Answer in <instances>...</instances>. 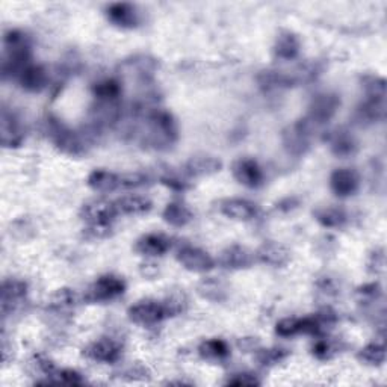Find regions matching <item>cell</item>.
I'll return each mask as SVG.
<instances>
[{
  "mask_svg": "<svg viewBox=\"0 0 387 387\" xmlns=\"http://www.w3.org/2000/svg\"><path fill=\"white\" fill-rule=\"evenodd\" d=\"M116 211L124 215H142L151 209V202L142 195H124L115 202Z\"/></svg>",
  "mask_w": 387,
  "mask_h": 387,
  "instance_id": "obj_26",
  "label": "cell"
},
{
  "mask_svg": "<svg viewBox=\"0 0 387 387\" xmlns=\"http://www.w3.org/2000/svg\"><path fill=\"white\" fill-rule=\"evenodd\" d=\"M312 353L319 360H327L335 353V347H333L331 342H328L327 339H319L314 342V345L312 347Z\"/></svg>",
  "mask_w": 387,
  "mask_h": 387,
  "instance_id": "obj_41",
  "label": "cell"
},
{
  "mask_svg": "<svg viewBox=\"0 0 387 387\" xmlns=\"http://www.w3.org/2000/svg\"><path fill=\"white\" fill-rule=\"evenodd\" d=\"M106 17L112 24L123 29L137 28L139 23V13L137 6L130 3H112L106 8Z\"/></svg>",
  "mask_w": 387,
  "mask_h": 387,
  "instance_id": "obj_14",
  "label": "cell"
},
{
  "mask_svg": "<svg viewBox=\"0 0 387 387\" xmlns=\"http://www.w3.org/2000/svg\"><path fill=\"white\" fill-rule=\"evenodd\" d=\"M162 301H164V304H165L168 318H173V317H177V314H180V313H183L188 305V298H186L185 292H182V291L171 292L167 298Z\"/></svg>",
  "mask_w": 387,
  "mask_h": 387,
  "instance_id": "obj_36",
  "label": "cell"
},
{
  "mask_svg": "<svg viewBox=\"0 0 387 387\" xmlns=\"http://www.w3.org/2000/svg\"><path fill=\"white\" fill-rule=\"evenodd\" d=\"M220 211L230 220L250 221L257 215V206L253 202L242 199H229L220 204Z\"/></svg>",
  "mask_w": 387,
  "mask_h": 387,
  "instance_id": "obj_15",
  "label": "cell"
},
{
  "mask_svg": "<svg viewBox=\"0 0 387 387\" xmlns=\"http://www.w3.org/2000/svg\"><path fill=\"white\" fill-rule=\"evenodd\" d=\"M3 77H17L23 73L24 68L31 64V40L22 31H8L3 38Z\"/></svg>",
  "mask_w": 387,
  "mask_h": 387,
  "instance_id": "obj_1",
  "label": "cell"
},
{
  "mask_svg": "<svg viewBox=\"0 0 387 387\" xmlns=\"http://www.w3.org/2000/svg\"><path fill=\"white\" fill-rule=\"evenodd\" d=\"M77 304V295L75 291L68 289V287H62L50 296L49 300V309L58 313H64L71 309H75Z\"/></svg>",
  "mask_w": 387,
  "mask_h": 387,
  "instance_id": "obj_31",
  "label": "cell"
},
{
  "mask_svg": "<svg viewBox=\"0 0 387 387\" xmlns=\"http://www.w3.org/2000/svg\"><path fill=\"white\" fill-rule=\"evenodd\" d=\"M146 141L158 150H167L177 141V123L164 109H153L147 115Z\"/></svg>",
  "mask_w": 387,
  "mask_h": 387,
  "instance_id": "obj_2",
  "label": "cell"
},
{
  "mask_svg": "<svg viewBox=\"0 0 387 387\" xmlns=\"http://www.w3.org/2000/svg\"><path fill=\"white\" fill-rule=\"evenodd\" d=\"M159 271V268L156 264L153 262H147V264H142L141 265V273L144 277H155Z\"/></svg>",
  "mask_w": 387,
  "mask_h": 387,
  "instance_id": "obj_47",
  "label": "cell"
},
{
  "mask_svg": "<svg viewBox=\"0 0 387 387\" xmlns=\"http://www.w3.org/2000/svg\"><path fill=\"white\" fill-rule=\"evenodd\" d=\"M360 186V177L354 169L351 168H339L333 171L330 176V188L335 195L340 199H347V197L354 195L358 191Z\"/></svg>",
  "mask_w": 387,
  "mask_h": 387,
  "instance_id": "obj_12",
  "label": "cell"
},
{
  "mask_svg": "<svg viewBox=\"0 0 387 387\" xmlns=\"http://www.w3.org/2000/svg\"><path fill=\"white\" fill-rule=\"evenodd\" d=\"M149 177L141 173H129L120 176V188H138L147 185Z\"/></svg>",
  "mask_w": 387,
  "mask_h": 387,
  "instance_id": "obj_42",
  "label": "cell"
},
{
  "mask_svg": "<svg viewBox=\"0 0 387 387\" xmlns=\"http://www.w3.org/2000/svg\"><path fill=\"white\" fill-rule=\"evenodd\" d=\"M357 294L360 295L362 301H374L381 295V287H380V284H377V283L365 284V286L360 287Z\"/></svg>",
  "mask_w": 387,
  "mask_h": 387,
  "instance_id": "obj_45",
  "label": "cell"
},
{
  "mask_svg": "<svg viewBox=\"0 0 387 387\" xmlns=\"http://www.w3.org/2000/svg\"><path fill=\"white\" fill-rule=\"evenodd\" d=\"M256 257L259 262H262L269 266H284L289 262L291 255L286 247H283L278 242H265V244L257 250Z\"/></svg>",
  "mask_w": 387,
  "mask_h": 387,
  "instance_id": "obj_19",
  "label": "cell"
},
{
  "mask_svg": "<svg viewBox=\"0 0 387 387\" xmlns=\"http://www.w3.org/2000/svg\"><path fill=\"white\" fill-rule=\"evenodd\" d=\"M165 222L173 227H185L194 218L192 211L188 208L183 202H171L167 204V208L162 213Z\"/></svg>",
  "mask_w": 387,
  "mask_h": 387,
  "instance_id": "obj_25",
  "label": "cell"
},
{
  "mask_svg": "<svg viewBox=\"0 0 387 387\" xmlns=\"http://www.w3.org/2000/svg\"><path fill=\"white\" fill-rule=\"evenodd\" d=\"M357 115L360 121L374 123L378 120H383L386 115V100L366 97V100L358 106Z\"/></svg>",
  "mask_w": 387,
  "mask_h": 387,
  "instance_id": "obj_28",
  "label": "cell"
},
{
  "mask_svg": "<svg viewBox=\"0 0 387 387\" xmlns=\"http://www.w3.org/2000/svg\"><path fill=\"white\" fill-rule=\"evenodd\" d=\"M124 378L129 381H144L150 378V371H149V367H146L144 365L135 363L130 367L126 369Z\"/></svg>",
  "mask_w": 387,
  "mask_h": 387,
  "instance_id": "obj_40",
  "label": "cell"
},
{
  "mask_svg": "<svg viewBox=\"0 0 387 387\" xmlns=\"http://www.w3.org/2000/svg\"><path fill=\"white\" fill-rule=\"evenodd\" d=\"M112 233V227L111 226H86L84 229V236L88 239H103L107 238Z\"/></svg>",
  "mask_w": 387,
  "mask_h": 387,
  "instance_id": "obj_44",
  "label": "cell"
},
{
  "mask_svg": "<svg viewBox=\"0 0 387 387\" xmlns=\"http://www.w3.org/2000/svg\"><path fill=\"white\" fill-rule=\"evenodd\" d=\"M340 106V98L336 94H318L313 97L309 106V114L305 120H309L313 126H319L330 121Z\"/></svg>",
  "mask_w": 387,
  "mask_h": 387,
  "instance_id": "obj_7",
  "label": "cell"
},
{
  "mask_svg": "<svg viewBox=\"0 0 387 387\" xmlns=\"http://www.w3.org/2000/svg\"><path fill=\"white\" fill-rule=\"evenodd\" d=\"M300 53V40L291 31H283L278 33L274 44V55L282 61H292Z\"/></svg>",
  "mask_w": 387,
  "mask_h": 387,
  "instance_id": "obj_22",
  "label": "cell"
},
{
  "mask_svg": "<svg viewBox=\"0 0 387 387\" xmlns=\"http://www.w3.org/2000/svg\"><path fill=\"white\" fill-rule=\"evenodd\" d=\"M119 215L115 203L105 200V199H96L86 202L82 209H80V217L85 220L88 226H111L114 218Z\"/></svg>",
  "mask_w": 387,
  "mask_h": 387,
  "instance_id": "obj_6",
  "label": "cell"
},
{
  "mask_svg": "<svg viewBox=\"0 0 387 387\" xmlns=\"http://www.w3.org/2000/svg\"><path fill=\"white\" fill-rule=\"evenodd\" d=\"M93 94L98 102H119L121 96V85L115 79H105L93 86Z\"/></svg>",
  "mask_w": 387,
  "mask_h": 387,
  "instance_id": "obj_29",
  "label": "cell"
},
{
  "mask_svg": "<svg viewBox=\"0 0 387 387\" xmlns=\"http://www.w3.org/2000/svg\"><path fill=\"white\" fill-rule=\"evenodd\" d=\"M259 84L266 89H275L282 86H291L295 84V80L291 76L282 73V71L266 70L259 75Z\"/></svg>",
  "mask_w": 387,
  "mask_h": 387,
  "instance_id": "obj_35",
  "label": "cell"
},
{
  "mask_svg": "<svg viewBox=\"0 0 387 387\" xmlns=\"http://www.w3.org/2000/svg\"><path fill=\"white\" fill-rule=\"evenodd\" d=\"M162 183L167 185L171 189H176V191H185L188 185L177 177H162Z\"/></svg>",
  "mask_w": 387,
  "mask_h": 387,
  "instance_id": "obj_46",
  "label": "cell"
},
{
  "mask_svg": "<svg viewBox=\"0 0 387 387\" xmlns=\"http://www.w3.org/2000/svg\"><path fill=\"white\" fill-rule=\"evenodd\" d=\"M199 354L204 360H222L230 356V348L222 339H209L199 347Z\"/></svg>",
  "mask_w": 387,
  "mask_h": 387,
  "instance_id": "obj_32",
  "label": "cell"
},
{
  "mask_svg": "<svg viewBox=\"0 0 387 387\" xmlns=\"http://www.w3.org/2000/svg\"><path fill=\"white\" fill-rule=\"evenodd\" d=\"M255 256L250 251L241 245H232L227 247L220 255V265L224 269H232V271H238V269L250 268L253 264Z\"/></svg>",
  "mask_w": 387,
  "mask_h": 387,
  "instance_id": "obj_16",
  "label": "cell"
},
{
  "mask_svg": "<svg viewBox=\"0 0 387 387\" xmlns=\"http://www.w3.org/2000/svg\"><path fill=\"white\" fill-rule=\"evenodd\" d=\"M46 132L52 142L55 144L61 151L67 153V155L79 156L86 150L85 139L80 137L79 133L68 129L66 124H62L56 119H52L50 116L46 121Z\"/></svg>",
  "mask_w": 387,
  "mask_h": 387,
  "instance_id": "obj_3",
  "label": "cell"
},
{
  "mask_svg": "<svg viewBox=\"0 0 387 387\" xmlns=\"http://www.w3.org/2000/svg\"><path fill=\"white\" fill-rule=\"evenodd\" d=\"M26 295H28V284L24 282L15 280V278L5 280L2 284V300H0L3 317H8V313L19 308L22 301L26 298Z\"/></svg>",
  "mask_w": 387,
  "mask_h": 387,
  "instance_id": "obj_13",
  "label": "cell"
},
{
  "mask_svg": "<svg viewBox=\"0 0 387 387\" xmlns=\"http://www.w3.org/2000/svg\"><path fill=\"white\" fill-rule=\"evenodd\" d=\"M85 356L98 363H116L123 356V345L114 337H102L86 347Z\"/></svg>",
  "mask_w": 387,
  "mask_h": 387,
  "instance_id": "obj_9",
  "label": "cell"
},
{
  "mask_svg": "<svg viewBox=\"0 0 387 387\" xmlns=\"http://www.w3.org/2000/svg\"><path fill=\"white\" fill-rule=\"evenodd\" d=\"M289 357V351L284 348H259L256 353V360L260 366L271 367L284 362Z\"/></svg>",
  "mask_w": 387,
  "mask_h": 387,
  "instance_id": "obj_34",
  "label": "cell"
},
{
  "mask_svg": "<svg viewBox=\"0 0 387 387\" xmlns=\"http://www.w3.org/2000/svg\"><path fill=\"white\" fill-rule=\"evenodd\" d=\"M330 147L337 158H349L357 151V142L348 130L337 129L330 135Z\"/></svg>",
  "mask_w": 387,
  "mask_h": 387,
  "instance_id": "obj_23",
  "label": "cell"
},
{
  "mask_svg": "<svg viewBox=\"0 0 387 387\" xmlns=\"http://www.w3.org/2000/svg\"><path fill=\"white\" fill-rule=\"evenodd\" d=\"M313 124L309 120H301L295 123L292 128L284 132V146L294 155H304L309 149V138Z\"/></svg>",
  "mask_w": 387,
  "mask_h": 387,
  "instance_id": "obj_11",
  "label": "cell"
},
{
  "mask_svg": "<svg viewBox=\"0 0 387 387\" xmlns=\"http://www.w3.org/2000/svg\"><path fill=\"white\" fill-rule=\"evenodd\" d=\"M171 248V239L165 235H159V233H149L139 238L135 244V250L139 255L144 256H162Z\"/></svg>",
  "mask_w": 387,
  "mask_h": 387,
  "instance_id": "obj_17",
  "label": "cell"
},
{
  "mask_svg": "<svg viewBox=\"0 0 387 387\" xmlns=\"http://www.w3.org/2000/svg\"><path fill=\"white\" fill-rule=\"evenodd\" d=\"M239 347L244 351H251L257 347V340H255L253 337H244L239 340Z\"/></svg>",
  "mask_w": 387,
  "mask_h": 387,
  "instance_id": "obj_48",
  "label": "cell"
},
{
  "mask_svg": "<svg viewBox=\"0 0 387 387\" xmlns=\"http://www.w3.org/2000/svg\"><path fill=\"white\" fill-rule=\"evenodd\" d=\"M303 330V319L298 318H284L277 322L275 333L282 337H292L296 335H301Z\"/></svg>",
  "mask_w": 387,
  "mask_h": 387,
  "instance_id": "obj_37",
  "label": "cell"
},
{
  "mask_svg": "<svg viewBox=\"0 0 387 387\" xmlns=\"http://www.w3.org/2000/svg\"><path fill=\"white\" fill-rule=\"evenodd\" d=\"M314 218L324 227L337 229L347 222V213L335 206H327V208H321L314 212Z\"/></svg>",
  "mask_w": 387,
  "mask_h": 387,
  "instance_id": "obj_30",
  "label": "cell"
},
{
  "mask_svg": "<svg viewBox=\"0 0 387 387\" xmlns=\"http://www.w3.org/2000/svg\"><path fill=\"white\" fill-rule=\"evenodd\" d=\"M128 317L138 326H155V324L168 318L164 301L158 300H141L133 304L128 310Z\"/></svg>",
  "mask_w": 387,
  "mask_h": 387,
  "instance_id": "obj_5",
  "label": "cell"
},
{
  "mask_svg": "<svg viewBox=\"0 0 387 387\" xmlns=\"http://www.w3.org/2000/svg\"><path fill=\"white\" fill-rule=\"evenodd\" d=\"M24 138L22 124L17 116L3 107L2 111V144L3 147H19Z\"/></svg>",
  "mask_w": 387,
  "mask_h": 387,
  "instance_id": "obj_18",
  "label": "cell"
},
{
  "mask_svg": "<svg viewBox=\"0 0 387 387\" xmlns=\"http://www.w3.org/2000/svg\"><path fill=\"white\" fill-rule=\"evenodd\" d=\"M384 266H386V256H384V250H375L369 256L367 260V269L372 274H383L384 273Z\"/></svg>",
  "mask_w": 387,
  "mask_h": 387,
  "instance_id": "obj_39",
  "label": "cell"
},
{
  "mask_svg": "<svg viewBox=\"0 0 387 387\" xmlns=\"http://www.w3.org/2000/svg\"><path fill=\"white\" fill-rule=\"evenodd\" d=\"M229 386H259L260 381L257 380V377L251 372H239L233 374L227 380Z\"/></svg>",
  "mask_w": 387,
  "mask_h": 387,
  "instance_id": "obj_43",
  "label": "cell"
},
{
  "mask_svg": "<svg viewBox=\"0 0 387 387\" xmlns=\"http://www.w3.org/2000/svg\"><path fill=\"white\" fill-rule=\"evenodd\" d=\"M197 291H199L202 298L209 300V301H215V303L226 300V296H227L226 284H224L217 277L203 278V280L199 283Z\"/></svg>",
  "mask_w": 387,
  "mask_h": 387,
  "instance_id": "obj_27",
  "label": "cell"
},
{
  "mask_svg": "<svg viewBox=\"0 0 387 387\" xmlns=\"http://www.w3.org/2000/svg\"><path fill=\"white\" fill-rule=\"evenodd\" d=\"M357 358L369 366H381L386 362V348L383 344H369L358 351Z\"/></svg>",
  "mask_w": 387,
  "mask_h": 387,
  "instance_id": "obj_33",
  "label": "cell"
},
{
  "mask_svg": "<svg viewBox=\"0 0 387 387\" xmlns=\"http://www.w3.org/2000/svg\"><path fill=\"white\" fill-rule=\"evenodd\" d=\"M232 173L241 185L247 188H259L264 185V169L251 158L238 159L232 167Z\"/></svg>",
  "mask_w": 387,
  "mask_h": 387,
  "instance_id": "obj_10",
  "label": "cell"
},
{
  "mask_svg": "<svg viewBox=\"0 0 387 387\" xmlns=\"http://www.w3.org/2000/svg\"><path fill=\"white\" fill-rule=\"evenodd\" d=\"M88 186L96 192H112L120 188V176L107 169H94L88 176Z\"/></svg>",
  "mask_w": 387,
  "mask_h": 387,
  "instance_id": "obj_24",
  "label": "cell"
},
{
  "mask_svg": "<svg viewBox=\"0 0 387 387\" xmlns=\"http://www.w3.org/2000/svg\"><path fill=\"white\" fill-rule=\"evenodd\" d=\"M177 260L180 265L192 273H208L215 266V260L208 251L192 245L180 248L177 251Z\"/></svg>",
  "mask_w": 387,
  "mask_h": 387,
  "instance_id": "obj_8",
  "label": "cell"
},
{
  "mask_svg": "<svg viewBox=\"0 0 387 387\" xmlns=\"http://www.w3.org/2000/svg\"><path fill=\"white\" fill-rule=\"evenodd\" d=\"M126 291V283L123 278L106 274L98 277L97 280L88 287L85 294V301L88 303H106L119 298Z\"/></svg>",
  "mask_w": 387,
  "mask_h": 387,
  "instance_id": "obj_4",
  "label": "cell"
},
{
  "mask_svg": "<svg viewBox=\"0 0 387 387\" xmlns=\"http://www.w3.org/2000/svg\"><path fill=\"white\" fill-rule=\"evenodd\" d=\"M221 168H222V162L218 158L206 156V155L192 156L185 165L186 174L194 176V177L211 176L215 173H220Z\"/></svg>",
  "mask_w": 387,
  "mask_h": 387,
  "instance_id": "obj_21",
  "label": "cell"
},
{
  "mask_svg": "<svg viewBox=\"0 0 387 387\" xmlns=\"http://www.w3.org/2000/svg\"><path fill=\"white\" fill-rule=\"evenodd\" d=\"M68 384V386H82L85 383L84 377L73 369H62L50 378L49 384Z\"/></svg>",
  "mask_w": 387,
  "mask_h": 387,
  "instance_id": "obj_38",
  "label": "cell"
},
{
  "mask_svg": "<svg viewBox=\"0 0 387 387\" xmlns=\"http://www.w3.org/2000/svg\"><path fill=\"white\" fill-rule=\"evenodd\" d=\"M19 82L26 91L40 93L49 84V73L43 66H29L19 76Z\"/></svg>",
  "mask_w": 387,
  "mask_h": 387,
  "instance_id": "obj_20",
  "label": "cell"
}]
</instances>
